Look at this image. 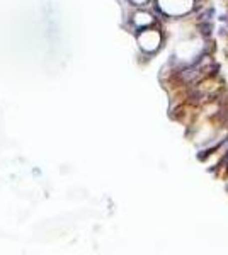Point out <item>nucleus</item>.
<instances>
[{"label": "nucleus", "mask_w": 228, "mask_h": 255, "mask_svg": "<svg viewBox=\"0 0 228 255\" xmlns=\"http://www.w3.org/2000/svg\"><path fill=\"white\" fill-rule=\"evenodd\" d=\"M157 7L167 17H184L194 9V0H157Z\"/></svg>", "instance_id": "f257e3e1"}, {"label": "nucleus", "mask_w": 228, "mask_h": 255, "mask_svg": "<svg viewBox=\"0 0 228 255\" xmlns=\"http://www.w3.org/2000/svg\"><path fill=\"white\" fill-rule=\"evenodd\" d=\"M138 44L145 53H155L162 44V34L159 29H143L138 34Z\"/></svg>", "instance_id": "f03ea898"}, {"label": "nucleus", "mask_w": 228, "mask_h": 255, "mask_svg": "<svg viewBox=\"0 0 228 255\" xmlns=\"http://www.w3.org/2000/svg\"><path fill=\"white\" fill-rule=\"evenodd\" d=\"M201 51V41L200 39H188V41H182V43L177 46L176 49V56L179 60L189 61L194 60Z\"/></svg>", "instance_id": "7ed1b4c3"}, {"label": "nucleus", "mask_w": 228, "mask_h": 255, "mask_svg": "<svg viewBox=\"0 0 228 255\" xmlns=\"http://www.w3.org/2000/svg\"><path fill=\"white\" fill-rule=\"evenodd\" d=\"M133 24L138 27V29H147V27H150L153 24V17H152V14H148V12L140 10L133 15Z\"/></svg>", "instance_id": "20e7f679"}, {"label": "nucleus", "mask_w": 228, "mask_h": 255, "mask_svg": "<svg viewBox=\"0 0 228 255\" xmlns=\"http://www.w3.org/2000/svg\"><path fill=\"white\" fill-rule=\"evenodd\" d=\"M131 3H135V5H145V3L148 2V0H130Z\"/></svg>", "instance_id": "39448f33"}]
</instances>
